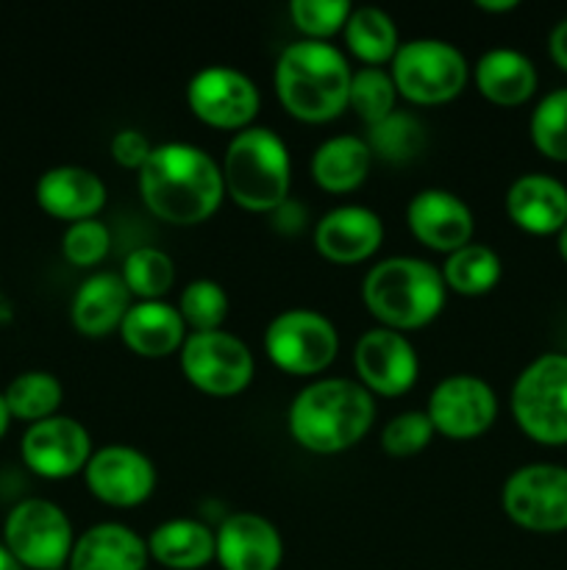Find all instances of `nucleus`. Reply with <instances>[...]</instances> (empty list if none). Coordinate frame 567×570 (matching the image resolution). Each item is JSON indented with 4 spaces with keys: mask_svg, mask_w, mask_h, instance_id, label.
Wrapping results in <instances>:
<instances>
[{
    "mask_svg": "<svg viewBox=\"0 0 567 570\" xmlns=\"http://www.w3.org/2000/svg\"><path fill=\"white\" fill-rule=\"evenodd\" d=\"M137 181L150 215L172 226L206 223L226 198L220 165L189 142L153 145Z\"/></svg>",
    "mask_w": 567,
    "mask_h": 570,
    "instance_id": "obj_1",
    "label": "nucleus"
},
{
    "mask_svg": "<svg viewBox=\"0 0 567 570\" xmlns=\"http://www.w3.org/2000/svg\"><path fill=\"white\" fill-rule=\"evenodd\" d=\"M376 421L370 390L354 379H317L292 399L287 410L289 438L309 454L331 456L354 449Z\"/></svg>",
    "mask_w": 567,
    "mask_h": 570,
    "instance_id": "obj_2",
    "label": "nucleus"
},
{
    "mask_svg": "<svg viewBox=\"0 0 567 570\" xmlns=\"http://www.w3.org/2000/svg\"><path fill=\"white\" fill-rule=\"evenodd\" d=\"M348 59L337 45L298 39L287 45L276 61L272 83L284 109L304 122H328L348 109Z\"/></svg>",
    "mask_w": 567,
    "mask_h": 570,
    "instance_id": "obj_3",
    "label": "nucleus"
},
{
    "mask_svg": "<svg viewBox=\"0 0 567 570\" xmlns=\"http://www.w3.org/2000/svg\"><path fill=\"white\" fill-rule=\"evenodd\" d=\"M448 287L437 265L417 256H389L376 262L361 278L367 312L395 332L428 326L442 312Z\"/></svg>",
    "mask_w": 567,
    "mask_h": 570,
    "instance_id": "obj_4",
    "label": "nucleus"
},
{
    "mask_svg": "<svg viewBox=\"0 0 567 570\" xmlns=\"http://www.w3.org/2000/svg\"><path fill=\"white\" fill-rule=\"evenodd\" d=\"M220 170L226 195L242 209L270 215L289 200L292 159L287 142L272 128L250 126L233 134Z\"/></svg>",
    "mask_w": 567,
    "mask_h": 570,
    "instance_id": "obj_5",
    "label": "nucleus"
},
{
    "mask_svg": "<svg viewBox=\"0 0 567 570\" xmlns=\"http://www.w3.org/2000/svg\"><path fill=\"white\" fill-rule=\"evenodd\" d=\"M511 417L539 445H567V354L528 362L511 387Z\"/></svg>",
    "mask_w": 567,
    "mask_h": 570,
    "instance_id": "obj_6",
    "label": "nucleus"
},
{
    "mask_svg": "<svg viewBox=\"0 0 567 570\" xmlns=\"http://www.w3.org/2000/svg\"><path fill=\"white\" fill-rule=\"evenodd\" d=\"M389 76L406 100L417 106H437L461 95L470 78V65L456 45L422 37L400 42L398 53L389 61Z\"/></svg>",
    "mask_w": 567,
    "mask_h": 570,
    "instance_id": "obj_7",
    "label": "nucleus"
},
{
    "mask_svg": "<svg viewBox=\"0 0 567 570\" xmlns=\"http://www.w3.org/2000/svg\"><path fill=\"white\" fill-rule=\"evenodd\" d=\"M3 546L26 570H61L70 562L76 532L59 504L22 499L6 515Z\"/></svg>",
    "mask_w": 567,
    "mask_h": 570,
    "instance_id": "obj_8",
    "label": "nucleus"
},
{
    "mask_svg": "<svg viewBox=\"0 0 567 570\" xmlns=\"http://www.w3.org/2000/svg\"><path fill=\"white\" fill-rule=\"evenodd\" d=\"M265 354L289 376H317L337 360V326L315 309H284L267 323Z\"/></svg>",
    "mask_w": 567,
    "mask_h": 570,
    "instance_id": "obj_9",
    "label": "nucleus"
},
{
    "mask_svg": "<svg viewBox=\"0 0 567 570\" xmlns=\"http://www.w3.org/2000/svg\"><path fill=\"white\" fill-rule=\"evenodd\" d=\"M178 354L183 379L206 395L231 399L253 382L256 362L248 343L226 328L189 332Z\"/></svg>",
    "mask_w": 567,
    "mask_h": 570,
    "instance_id": "obj_10",
    "label": "nucleus"
},
{
    "mask_svg": "<svg viewBox=\"0 0 567 570\" xmlns=\"http://www.w3.org/2000/svg\"><path fill=\"white\" fill-rule=\"evenodd\" d=\"M506 518L520 529L539 534L567 529V468L531 462L509 473L500 490Z\"/></svg>",
    "mask_w": 567,
    "mask_h": 570,
    "instance_id": "obj_11",
    "label": "nucleus"
},
{
    "mask_svg": "<svg viewBox=\"0 0 567 570\" xmlns=\"http://www.w3.org/2000/svg\"><path fill=\"white\" fill-rule=\"evenodd\" d=\"M426 415L434 432L448 440H472L489 432L498 417V395L472 373H454L442 379L428 395Z\"/></svg>",
    "mask_w": 567,
    "mask_h": 570,
    "instance_id": "obj_12",
    "label": "nucleus"
},
{
    "mask_svg": "<svg viewBox=\"0 0 567 570\" xmlns=\"http://www.w3.org/2000/svg\"><path fill=\"white\" fill-rule=\"evenodd\" d=\"M187 104L206 126L242 131L253 122L261 98L256 83L245 72L226 65H211L189 78Z\"/></svg>",
    "mask_w": 567,
    "mask_h": 570,
    "instance_id": "obj_13",
    "label": "nucleus"
},
{
    "mask_svg": "<svg viewBox=\"0 0 567 570\" xmlns=\"http://www.w3.org/2000/svg\"><path fill=\"white\" fill-rule=\"evenodd\" d=\"M354 367L359 384L372 395L398 399L409 393L420 373V356L404 332L367 328L354 345Z\"/></svg>",
    "mask_w": 567,
    "mask_h": 570,
    "instance_id": "obj_14",
    "label": "nucleus"
},
{
    "mask_svg": "<svg viewBox=\"0 0 567 570\" xmlns=\"http://www.w3.org/2000/svg\"><path fill=\"white\" fill-rule=\"evenodd\" d=\"M92 451L89 432L70 415H53L48 421L31 423L20 440L22 465L50 482L83 473Z\"/></svg>",
    "mask_w": 567,
    "mask_h": 570,
    "instance_id": "obj_15",
    "label": "nucleus"
},
{
    "mask_svg": "<svg viewBox=\"0 0 567 570\" xmlns=\"http://www.w3.org/2000/svg\"><path fill=\"white\" fill-rule=\"evenodd\" d=\"M83 482L98 501L117 510H128V507L145 504L153 495L156 465L148 454L133 445L111 443L92 451L83 468Z\"/></svg>",
    "mask_w": 567,
    "mask_h": 570,
    "instance_id": "obj_16",
    "label": "nucleus"
},
{
    "mask_svg": "<svg viewBox=\"0 0 567 570\" xmlns=\"http://www.w3.org/2000/svg\"><path fill=\"white\" fill-rule=\"evenodd\" d=\"M406 226L417 243L448 256L472 243L476 217L465 198L448 189L428 187L411 195L406 206Z\"/></svg>",
    "mask_w": 567,
    "mask_h": 570,
    "instance_id": "obj_17",
    "label": "nucleus"
},
{
    "mask_svg": "<svg viewBox=\"0 0 567 570\" xmlns=\"http://www.w3.org/2000/svg\"><path fill=\"white\" fill-rule=\"evenodd\" d=\"M315 248L334 265H359L384 243V223L367 206L345 204L328 209L315 223Z\"/></svg>",
    "mask_w": 567,
    "mask_h": 570,
    "instance_id": "obj_18",
    "label": "nucleus"
},
{
    "mask_svg": "<svg viewBox=\"0 0 567 570\" xmlns=\"http://www.w3.org/2000/svg\"><path fill=\"white\" fill-rule=\"evenodd\" d=\"M215 560L222 570H278L284 540L267 518L256 512H233L215 532Z\"/></svg>",
    "mask_w": 567,
    "mask_h": 570,
    "instance_id": "obj_19",
    "label": "nucleus"
},
{
    "mask_svg": "<svg viewBox=\"0 0 567 570\" xmlns=\"http://www.w3.org/2000/svg\"><path fill=\"white\" fill-rule=\"evenodd\" d=\"M106 184L98 173L78 165L50 167L37 181V204L44 215L64 223L98 217L106 206Z\"/></svg>",
    "mask_w": 567,
    "mask_h": 570,
    "instance_id": "obj_20",
    "label": "nucleus"
},
{
    "mask_svg": "<svg viewBox=\"0 0 567 570\" xmlns=\"http://www.w3.org/2000/svg\"><path fill=\"white\" fill-rule=\"evenodd\" d=\"M506 215L534 237L559 234L567 223V187L548 173L517 176L506 189Z\"/></svg>",
    "mask_w": 567,
    "mask_h": 570,
    "instance_id": "obj_21",
    "label": "nucleus"
},
{
    "mask_svg": "<svg viewBox=\"0 0 567 570\" xmlns=\"http://www.w3.org/2000/svg\"><path fill=\"white\" fill-rule=\"evenodd\" d=\"M148 540L131 527L103 521L76 538L67 570H145L148 568Z\"/></svg>",
    "mask_w": 567,
    "mask_h": 570,
    "instance_id": "obj_22",
    "label": "nucleus"
},
{
    "mask_svg": "<svg viewBox=\"0 0 567 570\" xmlns=\"http://www.w3.org/2000/svg\"><path fill=\"white\" fill-rule=\"evenodd\" d=\"M131 309V293L120 273L100 271L78 284L70 304V321L83 337H106L120 332L126 312Z\"/></svg>",
    "mask_w": 567,
    "mask_h": 570,
    "instance_id": "obj_23",
    "label": "nucleus"
},
{
    "mask_svg": "<svg viewBox=\"0 0 567 570\" xmlns=\"http://www.w3.org/2000/svg\"><path fill=\"white\" fill-rule=\"evenodd\" d=\"M189 328L178 306L167 301H137L120 323V337L137 356L161 360L172 351H181Z\"/></svg>",
    "mask_w": 567,
    "mask_h": 570,
    "instance_id": "obj_24",
    "label": "nucleus"
},
{
    "mask_svg": "<svg viewBox=\"0 0 567 570\" xmlns=\"http://www.w3.org/2000/svg\"><path fill=\"white\" fill-rule=\"evenodd\" d=\"M478 92L495 106H520L537 92V67L515 48H493L478 56L472 67Z\"/></svg>",
    "mask_w": 567,
    "mask_h": 570,
    "instance_id": "obj_25",
    "label": "nucleus"
},
{
    "mask_svg": "<svg viewBox=\"0 0 567 570\" xmlns=\"http://www.w3.org/2000/svg\"><path fill=\"white\" fill-rule=\"evenodd\" d=\"M372 167V150L365 137L337 134L317 145L311 154V178L320 189L331 195L354 193L365 184Z\"/></svg>",
    "mask_w": 567,
    "mask_h": 570,
    "instance_id": "obj_26",
    "label": "nucleus"
},
{
    "mask_svg": "<svg viewBox=\"0 0 567 570\" xmlns=\"http://www.w3.org/2000/svg\"><path fill=\"white\" fill-rule=\"evenodd\" d=\"M215 532L195 518H170L148 538L150 560L170 570H200L215 560Z\"/></svg>",
    "mask_w": 567,
    "mask_h": 570,
    "instance_id": "obj_27",
    "label": "nucleus"
},
{
    "mask_svg": "<svg viewBox=\"0 0 567 570\" xmlns=\"http://www.w3.org/2000/svg\"><path fill=\"white\" fill-rule=\"evenodd\" d=\"M345 45L365 67H384L398 53L400 39L392 17L378 6H359L350 11L342 28Z\"/></svg>",
    "mask_w": 567,
    "mask_h": 570,
    "instance_id": "obj_28",
    "label": "nucleus"
},
{
    "mask_svg": "<svg viewBox=\"0 0 567 570\" xmlns=\"http://www.w3.org/2000/svg\"><path fill=\"white\" fill-rule=\"evenodd\" d=\"M439 273H442L445 287L467 295V298H476V295H487L500 282L504 265L489 245L470 243L445 256Z\"/></svg>",
    "mask_w": 567,
    "mask_h": 570,
    "instance_id": "obj_29",
    "label": "nucleus"
},
{
    "mask_svg": "<svg viewBox=\"0 0 567 570\" xmlns=\"http://www.w3.org/2000/svg\"><path fill=\"white\" fill-rule=\"evenodd\" d=\"M6 406H9L11 421H26L28 426L48 417L59 415L64 387L59 379L48 371H26L9 382L3 390Z\"/></svg>",
    "mask_w": 567,
    "mask_h": 570,
    "instance_id": "obj_30",
    "label": "nucleus"
},
{
    "mask_svg": "<svg viewBox=\"0 0 567 570\" xmlns=\"http://www.w3.org/2000/svg\"><path fill=\"white\" fill-rule=\"evenodd\" d=\"M120 276L131 298L165 301L176 284V262L156 245H139L126 256Z\"/></svg>",
    "mask_w": 567,
    "mask_h": 570,
    "instance_id": "obj_31",
    "label": "nucleus"
},
{
    "mask_svg": "<svg viewBox=\"0 0 567 570\" xmlns=\"http://www.w3.org/2000/svg\"><path fill=\"white\" fill-rule=\"evenodd\" d=\"M367 145L372 150V159L384 161H409L415 159L426 142V128L411 111L395 109L376 126H367Z\"/></svg>",
    "mask_w": 567,
    "mask_h": 570,
    "instance_id": "obj_32",
    "label": "nucleus"
},
{
    "mask_svg": "<svg viewBox=\"0 0 567 570\" xmlns=\"http://www.w3.org/2000/svg\"><path fill=\"white\" fill-rule=\"evenodd\" d=\"M528 134L545 159L567 161V87L554 89L534 106Z\"/></svg>",
    "mask_w": 567,
    "mask_h": 570,
    "instance_id": "obj_33",
    "label": "nucleus"
},
{
    "mask_svg": "<svg viewBox=\"0 0 567 570\" xmlns=\"http://www.w3.org/2000/svg\"><path fill=\"white\" fill-rule=\"evenodd\" d=\"M228 295L215 278H195L178 295V312L189 332H217L228 317Z\"/></svg>",
    "mask_w": 567,
    "mask_h": 570,
    "instance_id": "obj_34",
    "label": "nucleus"
},
{
    "mask_svg": "<svg viewBox=\"0 0 567 570\" xmlns=\"http://www.w3.org/2000/svg\"><path fill=\"white\" fill-rule=\"evenodd\" d=\"M395 98H398V89H395L389 70H384V67H359L350 78L348 106L367 126H376L378 120L392 115Z\"/></svg>",
    "mask_w": 567,
    "mask_h": 570,
    "instance_id": "obj_35",
    "label": "nucleus"
},
{
    "mask_svg": "<svg viewBox=\"0 0 567 570\" xmlns=\"http://www.w3.org/2000/svg\"><path fill=\"white\" fill-rule=\"evenodd\" d=\"M350 11L354 6L348 0H292L289 3L295 28L315 42H328V37L342 31Z\"/></svg>",
    "mask_w": 567,
    "mask_h": 570,
    "instance_id": "obj_36",
    "label": "nucleus"
},
{
    "mask_svg": "<svg viewBox=\"0 0 567 570\" xmlns=\"http://www.w3.org/2000/svg\"><path fill=\"white\" fill-rule=\"evenodd\" d=\"M111 248V234L98 217L81 223H70L61 234V254L76 267H94L106 259Z\"/></svg>",
    "mask_w": 567,
    "mask_h": 570,
    "instance_id": "obj_37",
    "label": "nucleus"
},
{
    "mask_svg": "<svg viewBox=\"0 0 567 570\" xmlns=\"http://www.w3.org/2000/svg\"><path fill=\"white\" fill-rule=\"evenodd\" d=\"M434 426L426 410H409L389 417L381 429V449L389 456H415L434 440Z\"/></svg>",
    "mask_w": 567,
    "mask_h": 570,
    "instance_id": "obj_38",
    "label": "nucleus"
},
{
    "mask_svg": "<svg viewBox=\"0 0 567 570\" xmlns=\"http://www.w3.org/2000/svg\"><path fill=\"white\" fill-rule=\"evenodd\" d=\"M111 159L117 161L120 167H126V170H142V165L148 161L150 150H153V145H150V139L145 137L139 128H122V131H117L115 137H111Z\"/></svg>",
    "mask_w": 567,
    "mask_h": 570,
    "instance_id": "obj_39",
    "label": "nucleus"
},
{
    "mask_svg": "<svg viewBox=\"0 0 567 570\" xmlns=\"http://www.w3.org/2000/svg\"><path fill=\"white\" fill-rule=\"evenodd\" d=\"M548 53H550V59H554V65L559 67V70L567 72V17L550 28Z\"/></svg>",
    "mask_w": 567,
    "mask_h": 570,
    "instance_id": "obj_40",
    "label": "nucleus"
},
{
    "mask_svg": "<svg viewBox=\"0 0 567 570\" xmlns=\"http://www.w3.org/2000/svg\"><path fill=\"white\" fill-rule=\"evenodd\" d=\"M476 6L481 11H495V14H498V11H511V9H517V0H476Z\"/></svg>",
    "mask_w": 567,
    "mask_h": 570,
    "instance_id": "obj_41",
    "label": "nucleus"
},
{
    "mask_svg": "<svg viewBox=\"0 0 567 570\" xmlns=\"http://www.w3.org/2000/svg\"><path fill=\"white\" fill-rule=\"evenodd\" d=\"M0 570H26L14 557H11V551L6 549L3 543H0Z\"/></svg>",
    "mask_w": 567,
    "mask_h": 570,
    "instance_id": "obj_42",
    "label": "nucleus"
},
{
    "mask_svg": "<svg viewBox=\"0 0 567 570\" xmlns=\"http://www.w3.org/2000/svg\"><path fill=\"white\" fill-rule=\"evenodd\" d=\"M9 426H11L9 406H6V399H3V393H0V440L6 438V432H9Z\"/></svg>",
    "mask_w": 567,
    "mask_h": 570,
    "instance_id": "obj_43",
    "label": "nucleus"
},
{
    "mask_svg": "<svg viewBox=\"0 0 567 570\" xmlns=\"http://www.w3.org/2000/svg\"><path fill=\"white\" fill-rule=\"evenodd\" d=\"M556 248H559L561 259L567 262V223H565V228H561V232L556 234Z\"/></svg>",
    "mask_w": 567,
    "mask_h": 570,
    "instance_id": "obj_44",
    "label": "nucleus"
}]
</instances>
